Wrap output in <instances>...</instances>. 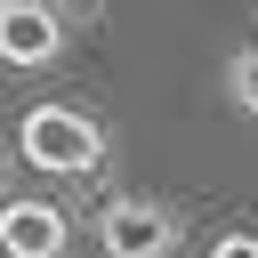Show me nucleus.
<instances>
[{
  "label": "nucleus",
  "mask_w": 258,
  "mask_h": 258,
  "mask_svg": "<svg viewBox=\"0 0 258 258\" xmlns=\"http://www.w3.org/2000/svg\"><path fill=\"white\" fill-rule=\"evenodd\" d=\"M64 250H73V226L56 202H32V194L0 202V258H64Z\"/></svg>",
  "instance_id": "3"
},
{
  "label": "nucleus",
  "mask_w": 258,
  "mask_h": 258,
  "mask_svg": "<svg viewBox=\"0 0 258 258\" xmlns=\"http://www.w3.org/2000/svg\"><path fill=\"white\" fill-rule=\"evenodd\" d=\"M0 177H8V161H0Z\"/></svg>",
  "instance_id": "7"
},
{
  "label": "nucleus",
  "mask_w": 258,
  "mask_h": 258,
  "mask_svg": "<svg viewBox=\"0 0 258 258\" xmlns=\"http://www.w3.org/2000/svg\"><path fill=\"white\" fill-rule=\"evenodd\" d=\"M97 242H105V258H169V250L185 242V226H177V210L153 202V194H113V202L97 210Z\"/></svg>",
  "instance_id": "2"
},
{
  "label": "nucleus",
  "mask_w": 258,
  "mask_h": 258,
  "mask_svg": "<svg viewBox=\"0 0 258 258\" xmlns=\"http://www.w3.org/2000/svg\"><path fill=\"white\" fill-rule=\"evenodd\" d=\"M226 105H242V113H258V48H242V56H226Z\"/></svg>",
  "instance_id": "5"
},
{
  "label": "nucleus",
  "mask_w": 258,
  "mask_h": 258,
  "mask_svg": "<svg viewBox=\"0 0 258 258\" xmlns=\"http://www.w3.org/2000/svg\"><path fill=\"white\" fill-rule=\"evenodd\" d=\"M56 48H64V24H56V8L48 0H0V64H56Z\"/></svg>",
  "instance_id": "4"
},
{
  "label": "nucleus",
  "mask_w": 258,
  "mask_h": 258,
  "mask_svg": "<svg viewBox=\"0 0 258 258\" xmlns=\"http://www.w3.org/2000/svg\"><path fill=\"white\" fill-rule=\"evenodd\" d=\"M210 258H258V234H242V226H234V234H218V242H210Z\"/></svg>",
  "instance_id": "6"
},
{
  "label": "nucleus",
  "mask_w": 258,
  "mask_h": 258,
  "mask_svg": "<svg viewBox=\"0 0 258 258\" xmlns=\"http://www.w3.org/2000/svg\"><path fill=\"white\" fill-rule=\"evenodd\" d=\"M16 145H24L32 169H56V177L105 169V129H97V113H81V105H32V113L16 121Z\"/></svg>",
  "instance_id": "1"
}]
</instances>
